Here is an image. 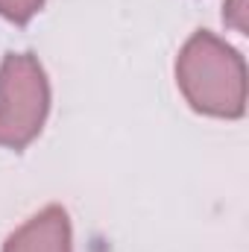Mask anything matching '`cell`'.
Segmentation results:
<instances>
[{
    "instance_id": "6da1fadb",
    "label": "cell",
    "mask_w": 249,
    "mask_h": 252,
    "mask_svg": "<svg viewBox=\"0 0 249 252\" xmlns=\"http://www.w3.org/2000/svg\"><path fill=\"white\" fill-rule=\"evenodd\" d=\"M176 85L187 106L199 115L238 121L247 112L244 56L208 30H196L179 50Z\"/></svg>"
},
{
    "instance_id": "3957f363",
    "label": "cell",
    "mask_w": 249,
    "mask_h": 252,
    "mask_svg": "<svg viewBox=\"0 0 249 252\" xmlns=\"http://www.w3.org/2000/svg\"><path fill=\"white\" fill-rule=\"evenodd\" d=\"M3 252H73L67 211L62 205L41 208L6 238Z\"/></svg>"
},
{
    "instance_id": "7a4b0ae2",
    "label": "cell",
    "mask_w": 249,
    "mask_h": 252,
    "mask_svg": "<svg viewBox=\"0 0 249 252\" xmlns=\"http://www.w3.org/2000/svg\"><path fill=\"white\" fill-rule=\"evenodd\" d=\"M50 112V82L32 53H6L0 62V147L24 150L38 138Z\"/></svg>"
},
{
    "instance_id": "277c9868",
    "label": "cell",
    "mask_w": 249,
    "mask_h": 252,
    "mask_svg": "<svg viewBox=\"0 0 249 252\" xmlns=\"http://www.w3.org/2000/svg\"><path fill=\"white\" fill-rule=\"evenodd\" d=\"M41 6H44V0H0V15L18 27H24L41 12Z\"/></svg>"
},
{
    "instance_id": "5b68a950",
    "label": "cell",
    "mask_w": 249,
    "mask_h": 252,
    "mask_svg": "<svg viewBox=\"0 0 249 252\" xmlns=\"http://www.w3.org/2000/svg\"><path fill=\"white\" fill-rule=\"evenodd\" d=\"M223 21L229 27H235L238 32H247V0H226Z\"/></svg>"
}]
</instances>
